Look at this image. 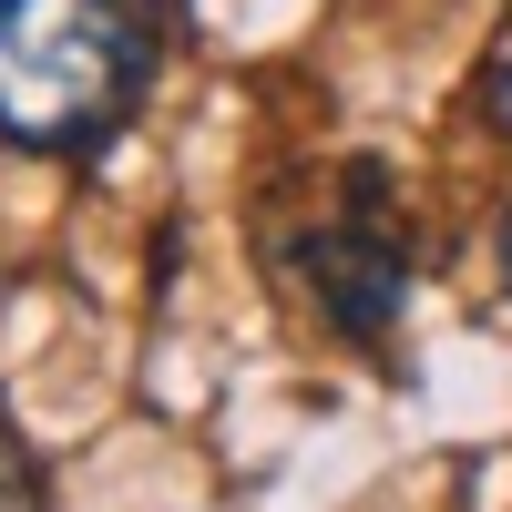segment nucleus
I'll return each instance as SVG.
<instances>
[{
    "label": "nucleus",
    "mask_w": 512,
    "mask_h": 512,
    "mask_svg": "<svg viewBox=\"0 0 512 512\" xmlns=\"http://www.w3.org/2000/svg\"><path fill=\"white\" fill-rule=\"evenodd\" d=\"M164 72V0H0V144L103 154Z\"/></svg>",
    "instance_id": "nucleus-1"
},
{
    "label": "nucleus",
    "mask_w": 512,
    "mask_h": 512,
    "mask_svg": "<svg viewBox=\"0 0 512 512\" xmlns=\"http://www.w3.org/2000/svg\"><path fill=\"white\" fill-rule=\"evenodd\" d=\"M277 267L328 318V338H349V349H390V328L410 308V226H400V205H390V175L359 154L318 216L277 236Z\"/></svg>",
    "instance_id": "nucleus-2"
},
{
    "label": "nucleus",
    "mask_w": 512,
    "mask_h": 512,
    "mask_svg": "<svg viewBox=\"0 0 512 512\" xmlns=\"http://www.w3.org/2000/svg\"><path fill=\"white\" fill-rule=\"evenodd\" d=\"M0 512H52V492H41V461L21 441V420L0 410Z\"/></svg>",
    "instance_id": "nucleus-3"
},
{
    "label": "nucleus",
    "mask_w": 512,
    "mask_h": 512,
    "mask_svg": "<svg viewBox=\"0 0 512 512\" xmlns=\"http://www.w3.org/2000/svg\"><path fill=\"white\" fill-rule=\"evenodd\" d=\"M482 123H492V134L512 144V52H502V62L482 72Z\"/></svg>",
    "instance_id": "nucleus-4"
},
{
    "label": "nucleus",
    "mask_w": 512,
    "mask_h": 512,
    "mask_svg": "<svg viewBox=\"0 0 512 512\" xmlns=\"http://www.w3.org/2000/svg\"><path fill=\"white\" fill-rule=\"evenodd\" d=\"M502 287H512V216H502Z\"/></svg>",
    "instance_id": "nucleus-5"
}]
</instances>
